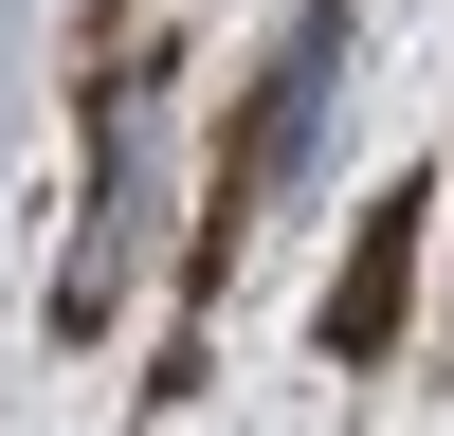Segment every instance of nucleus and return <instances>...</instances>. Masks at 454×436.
I'll list each match as a JSON object with an SVG mask.
<instances>
[{
    "instance_id": "2",
    "label": "nucleus",
    "mask_w": 454,
    "mask_h": 436,
    "mask_svg": "<svg viewBox=\"0 0 454 436\" xmlns=\"http://www.w3.org/2000/svg\"><path fill=\"white\" fill-rule=\"evenodd\" d=\"M419 237H436V182H382V200L346 218V254H327V291H309V346L346 363H400V327H419Z\"/></svg>"
},
{
    "instance_id": "1",
    "label": "nucleus",
    "mask_w": 454,
    "mask_h": 436,
    "mask_svg": "<svg viewBox=\"0 0 454 436\" xmlns=\"http://www.w3.org/2000/svg\"><path fill=\"white\" fill-rule=\"evenodd\" d=\"M346 19H364V0H291L273 73H254L237 145H218V182H200V218H182V309H218V291H237V254H254V218H273V182L309 164V109H327V73H346Z\"/></svg>"
}]
</instances>
